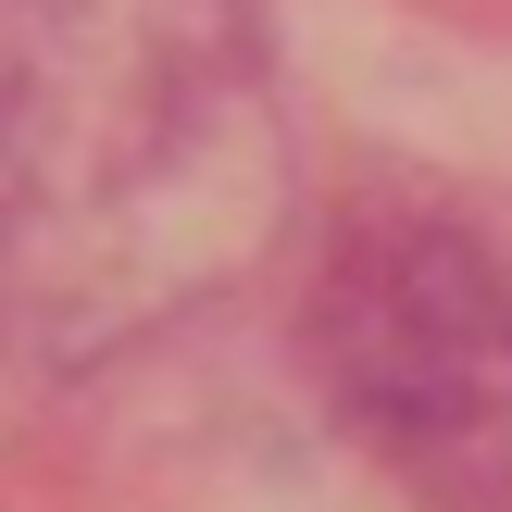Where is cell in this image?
I'll list each match as a JSON object with an SVG mask.
<instances>
[{"label":"cell","instance_id":"1","mask_svg":"<svg viewBox=\"0 0 512 512\" xmlns=\"http://www.w3.org/2000/svg\"><path fill=\"white\" fill-rule=\"evenodd\" d=\"M288 213L250 0H0V350L88 363Z\"/></svg>","mask_w":512,"mask_h":512},{"label":"cell","instance_id":"2","mask_svg":"<svg viewBox=\"0 0 512 512\" xmlns=\"http://www.w3.org/2000/svg\"><path fill=\"white\" fill-rule=\"evenodd\" d=\"M313 363L350 425L450 450L512 400V288L463 225H363L313 288Z\"/></svg>","mask_w":512,"mask_h":512}]
</instances>
